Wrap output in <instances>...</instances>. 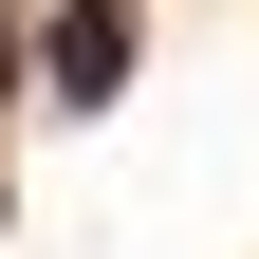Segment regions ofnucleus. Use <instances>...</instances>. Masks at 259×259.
Returning <instances> with one entry per match:
<instances>
[{"label":"nucleus","mask_w":259,"mask_h":259,"mask_svg":"<svg viewBox=\"0 0 259 259\" xmlns=\"http://www.w3.org/2000/svg\"><path fill=\"white\" fill-rule=\"evenodd\" d=\"M37 74H56V111H111V93H130V0H56Z\"/></svg>","instance_id":"f257e3e1"}]
</instances>
